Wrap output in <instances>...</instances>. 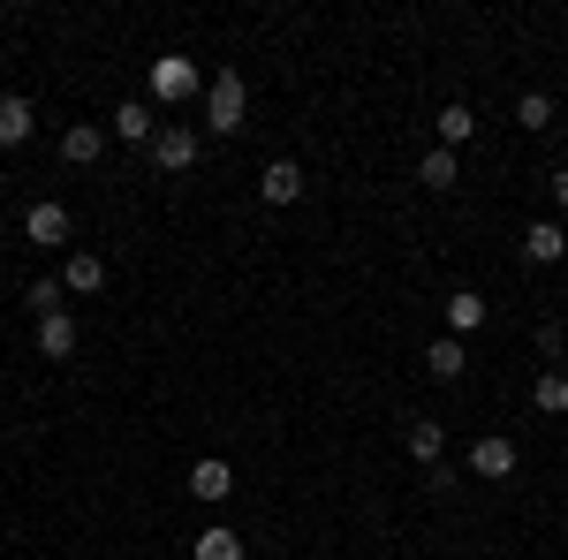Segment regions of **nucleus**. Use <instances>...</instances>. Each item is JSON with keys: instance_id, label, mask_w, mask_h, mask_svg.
Segmentation results:
<instances>
[{"instance_id": "39448f33", "label": "nucleus", "mask_w": 568, "mask_h": 560, "mask_svg": "<svg viewBox=\"0 0 568 560\" xmlns=\"http://www.w3.org/2000/svg\"><path fill=\"white\" fill-rule=\"evenodd\" d=\"M23 243L61 251V243H69V205H53V197H45V205H31V213H23Z\"/></svg>"}, {"instance_id": "4be33fe9", "label": "nucleus", "mask_w": 568, "mask_h": 560, "mask_svg": "<svg viewBox=\"0 0 568 560\" xmlns=\"http://www.w3.org/2000/svg\"><path fill=\"white\" fill-rule=\"evenodd\" d=\"M69 288H61V281H31V288H23V303H31V310H39V318H53V310H69Z\"/></svg>"}, {"instance_id": "f3484780", "label": "nucleus", "mask_w": 568, "mask_h": 560, "mask_svg": "<svg viewBox=\"0 0 568 560\" xmlns=\"http://www.w3.org/2000/svg\"><path fill=\"white\" fill-rule=\"evenodd\" d=\"M409 455L433 470V462H447V425H433V417H409Z\"/></svg>"}, {"instance_id": "7ed1b4c3", "label": "nucleus", "mask_w": 568, "mask_h": 560, "mask_svg": "<svg viewBox=\"0 0 568 560\" xmlns=\"http://www.w3.org/2000/svg\"><path fill=\"white\" fill-rule=\"evenodd\" d=\"M516 462H524V455H516V439H508V431H485L478 447H470V470H478L485 485H500V477H516Z\"/></svg>"}, {"instance_id": "20e7f679", "label": "nucleus", "mask_w": 568, "mask_h": 560, "mask_svg": "<svg viewBox=\"0 0 568 560\" xmlns=\"http://www.w3.org/2000/svg\"><path fill=\"white\" fill-rule=\"evenodd\" d=\"M77 348H84V326H77V310H53V318H39V356L69 364Z\"/></svg>"}, {"instance_id": "2eb2a0df", "label": "nucleus", "mask_w": 568, "mask_h": 560, "mask_svg": "<svg viewBox=\"0 0 568 560\" xmlns=\"http://www.w3.org/2000/svg\"><path fill=\"white\" fill-rule=\"evenodd\" d=\"M152 160H160L168 174H182L190 160H197V130H160L152 136Z\"/></svg>"}, {"instance_id": "6e6552de", "label": "nucleus", "mask_w": 568, "mask_h": 560, "mask_svg": "<svg viewBox=\"0 0 568 560\" xmlns=\"http://www.w3.org/2000/svg\"><path fill=\"white\" fill-rule=\"evenodd\" d=\"M61 160H69V167H99V160H106V130H99V122L61 130Z\"/></svg>"}, {"instance_id": "aec40b11", "label": "nucleus", "mask_w": 568, "mask_h": 560, "mask_svg": "<svg viewBox=\"0 0 568 560\" xmlns=\"http://www.w3.org/2000/svg\"><path fill=\"white\" fill-rule=\"evenodd\" d=\"M530 401H538L546 417H568V371H554V364H546V371H538V387H530Z\"/></svg>"}, {"instance_id": "9b49d317", "label": "nucleus", "mask_w": 568, "mask_h": 560, "mask_svg": "<svg viewBox=\"0 0 568 560\" xmlns=\"http://www.w3.org/2000/svg\"><path fill=\"white\" fill-rule=\"evenodd\" d=\"M61 288H69V296H99V288H106V258H99V251H77V258L61 265Z\"/></svg>"}, {"instance_id": "4468645a", "label": "nucleus", "mask_w": 568, "mask_h": 560, "mask_svg": "<svg viewBox=\"0 0 568 560\" xmlns=\"http://www.w3.org/2000/svg\"><path fill=\"white\" fill-rule=\"evenodd\" d=\"M190 492H197V500H205V508H213V500H227V492H235V470H227V462H220V455H205V462H197V470H190Z\"/></svg>"}, {"instance_id": "6ab92c4d", "label": "nucleus", "mask_w": 568, "mask_h": 560, "mask_svg": "<svg viewBox=\"0 0 568 560\" xmlns=\"http://www.w3.org/2000/svg\"><path fill=\"white\" fill-rule=\"evenodd\" d=\"M417 182H425V190H439V197H447V190H455V182H463V167H455V152H425V160H417Z\"/></svg>"}, {"instance_id": "dca6fc26", "label": "nucleus", "mask_w": 568, "mask_h": 560, "mask_svg": "<svg viewBox=\"0 0 568 560\" xmlns=\"http://www.w3.org/2000/svg\"><path fill=\"white\" fill-rule=\"evenodd\" d=\"M439 152H455V144H470V136H478V114H470V106H463V99H447V106H439Z\"/></svg>"}, {"instance_id": "5701e85b", "label": "nucleus", "mask_w": 568, "mask_h": 560, "mask_svg": "<svg viewBox=\"0 0 568 560\" xmlns=\"http://www.w3.org/2000/svg\"><path fill=\"white\" fill-rule=\"evenodd\" d=\"M546 190H554V205L568 213V167H554V182H546Z\"/></svg>"}, {"instance_id": "423d86ee", "label": "nucleus", "mask_w": 568, "mask_h": 560, "mask_svg": "<svg viewBox=\"0 0 568 560\" xmlns=\"http://www.w3.org/2000/svg\"><path fill=\"white\" fill-rule=\"evenodd\" d=\"M39 130V114H31V99L23 91H0V152H16V144H31Z\"/></svg>"}, {"instance_id": "f03ea898", "label": "nucleus", "mask_w": 568, "mask_h": 560, "mask_svg": "<svg viewBox=\"0 0 568 560\" xmlns=\"http://www.w3.org/2000/svg\"><path fill=\"white\" fill-rule=\"evenodd\" d=\"M205 84H213V77H205L190 53H160V61H152V99H160V106H182V99H197Z\"/></svg>"}, {"instance_id": "412c9836", "label": "nucleus", "mask_w": 568, "mask_h": 560, "mask_svg": "<svg viewBox=\"0 0 568 560\" xmlns=\"http://www.w3.org/2000/svg\"><path fill=\"white\" fill-rule=\"evenodd\" d=\"M516 130H554V99L546 91H524L516 99Z\"/></svg>"}, {"instance_id": "f257e3e1", "label": "nucleus", "mask_w": 568, "mask_h": 560, "mask_svg": "<svg viewBox=\"0 0 568 560\" xmlns=\"http://www.w3.org/2000/svg\"><path fill=\"white\" fill-rule=\"evenodd\" d=\"M243 114H251V84H243V69H213V84H205V130L235 136V130H243Z\"/></svg>"}, {"instance_id": "ddd939ff", "label": "nucleus", "mask_w": 568, "mask_h": 560, "mask_svg": "<svg viewBox=\"0 0 568 560\" xmlns=\"http://www.w3.org/2000/svg\"><path fill=\"white\" fill-rule=\"evenodd\" d=\"M425 371H433V379H447V387H455V379H463V371H470V348L455 342V334H439V342L425 348Z\"/></svg>"}, {"instance_id": "f8f14e48", "label": "nucleus", "mask_w": 568, "mask_h": 560, "mask_svg": "<svg viewBox=\"0 0 568 560\" xmlns=\"http://www.w3.org/2000/svg\"><path fill=\"white\" fill-rule=\"evenodd\" d=\"M478 326H485V296H478V288H455V296H447V334L470 342Z\"/></svg>"}, {"instance_id": "0eeeda50", "label": "nucleus", "mask_w": 568, "mask_h": 560, "mask_svg": "<svg viewBox=\"0 0 568 560\" xmlns=\"http://www.w3.org/2000/svg\"><path fill=\"white\" fill-rule=\"evenodd\" d=\"M524 258L530 265H561L568 258V227L561 220H530L524 227Z\"/></svg>"}, {"instance_id": "9d476101", "label": "nucleus", "mask_w": 568, "mask_h": 560, "mask_svg": "<svg viewBox=\"0 0 568 560\" xmlns=\"http://www.w3.org/2000/svg\"><path fill=\"white\" fill-rule=\"evenodd\" d=\"M258 197L265 205H296V197H304V167H296V160H273V167L258 174Z\"/></svg>"}, {"instance_id": "a211bd4d", "label": "nucleus", "mask_w": 568, "mask_h": 560, "mask_svg": "<svg viewBox=\"0 0 568 560\" xmlns=\"http://www.w3.org/2000/svg\"><path fill=\"white\" fill-rule=\"evenodd\" d=\"M190 560H243V538H235L227 522H213V530H197V546H190Z\"/></svg>"}, {"instance_id": "1a4fd4ad", "label": "nucleus", "mask_w": 568, "mask_h": 560, "mask_svg": "<svg viewBox=\"0 0 568 560\" xmlns=\"http://www.w3.org/2000/svg\"><path fill=\"white\" fill-rule=\"evenodd\" d=\"M106 136H122V144H152L160 122H152V106H144V99H122V106H114V122H106Z\"/></svg>"}]
</instances>
